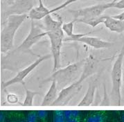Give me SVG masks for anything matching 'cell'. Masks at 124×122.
Listing matches in <instances>:
<instances>
[{
  "label": "cell",
  "instance_id": "obj_11",
  "mask_svg": "<svg viewBox=\"0 0 124 122\" xmlns=\"http://www.w3.org/2000/svg\"><path fill=\"white\" fill-rule=\"evenodd\" d=\"M90 33H86L83 36L80 37V38L76 40V42L83 43L87 44L89 47L96 49H108L112 47L114 44L112 42H110L108 41H105L97 37L94 36H89L88 35Z\"/></svg>",
  "mask_w": 124,
  "mask_h": 122
},
{
  "label": "cell",
  "instance_id": "obj_16",
  "mask_svg": "<svg viewBox=\"0 0 124 122\" xmlns=\"http://www.w3.org/2000/svg\"><path fill=\"white\" fill-rule=\"evenodd\" d=\"M105 17L106 15H101V16L96 17H80V18L74 20V21L75 22L83 23V24L89 25L90 26L94 28L100 24L104 23Z\"/></svg>",
  "mask_w": 124,
  "mask_h": 122
},
{
  "label": "cell",
  "instance_id": "obj_14",
  "mask_svg": "<svg viewBox=\"0 0 124 122\" xmlns=\"http://www.w3.org/2000/svg\"><path fill=\"white\" fill-rule=\"evenodd\" d=\"M96 88H97V79H95L94 81L89 82L86 94L83 100L79 103V106H89L93 102Z\"/></svg>",
  "mask_w": 124,
  "mask_h": 122
},
{
  "label": "cell",
  "instance_id": "obj_15",
  "mask_svg": "<svg viewBox=\"0 0 124 122\" xmlns=\"http://www.w3.org/2000/svg\"><path fill=\"white\" fill-rule=\"evenodd\" d=\"M51 86L45 95L42 105H50L51 103L54 104V103L56 101L57 98L58 96H57V92H58V87L56 82L53 81L51 82Z\"/></svg>",
  "mask_w": 124,
  "mask_h": 122
},
{
  "label": "cell",
  "instance_id": "obj_30",
  "mask_svg": "<svg viewBox=\"0 0 124 122\" xmlns=\"http://www.w3.org/2000/svg\"><path fill=\"white\" fill-rule=\"evenodd\" d=\"M121 120H122V122H124V114H123L122 117H121Z\"/></svg>",
  "mask_w": 124,
  "mask_h": 122
},
{
  "label": "cell",
  "instance_id": "obj_6",
  "mask_svg": "<svg viewBox=\"0 0 124 122\" xmlns=\"http://www.w3.org/2000/svg\"><path fill=\"white\" fill-rule=\"evenodd\" d=\"M51 57H52L51 54H46V55L42 56H40L38 58L35 60V62H33V63L31 64L30 65H29L28 67H26L24 69L20 71L18 73H17V75L15 76L13 78H12L10 80H8V81H7L2 83V85H1L2 87H4V88H7V87H9V86H11L13 85L17 84V83L22 84L24 87H25V78L31 72H33L40 63H42L43 61H45L46 60L51 58Z\"/></svg>",
  "mask_w": 124,
  "mask_h": 122
},
{
  "label": "cell",
  "instance_id": "obj_4",
  "mask_svg": "<svg viewBox=\"0 0 124 122\" xmlns=\"http://www.w3.org/2000/svg\"><path fill=\"white\" fill-rule=\"evenodd\" d=\"M46 35V32L45 30L42 29L39 25L36 24L34 20H31L29 34L24 41L15 49L14 53L18 52L20 54H29L35 56L31 50L32 47Z\"/></svg>",
  "mask_w": 124,
  "mask_h": 122
},
{
  "label": "cell",
  "instance_id": "obj_8",
  "mask_svg": "<svg viewBox=\"0 0 124 122\" xmlns=\"http://www.w3.org/2000/svg\"><path fill=\"white\" fill-rule=\"evenodd\" d=\"M34 5V0H15L14 3L6 9L4 16L6 18L13 15H27L35 8Z\"/></svg>",
  "mask_w": 124,
  "mask_h": 122
},
{
  "label": "cell",
  "instance_id": "obj_27",
  "mask_svg": "<svg viewBox=\"0 0 124 122\" xmlns=\"http://www.w3.org/2000/svg\"><path fill=\"white\" fill-rule=\"evenodd\" d=\"M14 1H15V0H6V2L8 3V5H12L13 3H14Z\"/></svg>",
  "mask_w": 124,
  "mask_h": 122
},
{
  "label": "cell",
  "instance_id": "obj_26",
  "mask_svg": "<svg viewBox=\"0 0 124 122\" xmlns=\"http://www.w3.org/2000/svg\"><path fill=\"white\" fill-rule=\"evenodd\" d=\"M66 122H80L78 117H72L66 119Z\"/></svg>",
  "mask_w": 124,
  "mask_h": 122
},
{
  "label": "cell",
  "instance_id": "obj_25",
  "mask_svg": "<svg viewBox=\"0 0 124 122\" xmlns=\"http://www.w3.org/2000/svg\"><path fill=\"white\" fill-rule=\"evenodd\" d=\"M112 17L114 18H116V19H118V20H124V11L119 13L118 15H112Z\"/></svg>",
  "mask_w": 124,
  "mask_h": 122
},
{
  "label": "cell",
  "instance_id": "obj_13",
  "mask_svg": "<svg viewBox=\"0 0 124 122\" xmlns=\"http://www.w3.org/2000/svg\"><path fill=\"white\" fill-rule=\"evenodd\" d=\"M58 19L55 20L51 17V15H48L43 19L45 31L46 32L54 31L62 28V26L64 22L62 21V19L61 18V17L58 15Z\"/></svg>",
  "mask_w": 124,
  "mask_h": 122
},
{
  "label": "cell",
  "instance_id": "obj_24",
  "mask_svg": "<svg viewBox=\"0 0 124 122\" xmlns=\"http://www.w3.org/2000/svg\"><path fill=\"white\" fill-rule=\"evenodd\" d=\"M63 112H64V116L66 119L73 117L72 116V110H65V111H63Z\"/></svg>",
  "mask_w": 124,
  "mask_h": 122
},
{
  "label": "cell",
  "instance_id": "obj_7",
  "mask_svg": "<svg viewBox=\"0 0 124 122\" xmlns=\"http://www.w3.org/2000/svg\"><path fill=\"white\" fill-rule=\"evenodd\" d=\"M111 8V4H100L94 6H91L78 10H69V12L74 17V20L80 17H96L103 15L107 9Z\"/></svg>",
  "mask_w": 124,
  "mask_h": 122
},
{
  "label": "cell",
  "instance_id": "obj_12",
  "mask_svg": "<svg viewBox=\"0 0 124 122\" xmlns=\"http://www.w3.org/2000/svg\"><path fill=\"white\" fill-rule=\"evenodd\" d=\"M107 29L114 33H122L124 32V20L114 18L112 16L106 15L104 23Z\"/></svg>",
  "mask_w": 124,
  "mask_h": 122
},
{
  "label": "cell",
  "instance_id": "obj_17",
  "mask_svg": "<svg viewBox=\"0 0 124 122\" xmlns=\"http://www.w3.org/2000/svg\"><path fill=\"white\" fill-rule=\"evenodd\" d=\"M25 90H26V98H25V100L24 101V106H31L33 104V101L35 96L36 94H38V92L29 90L26 88H25Z\"/></svg>",
  "mask_w": 124,
  "mask_h": 122
},
{
  "label": "cell",
  "instance_id": "obj_18",
  "mask_svg": "<svg viewBox=\"0 0 124 122\" xmlns=\"http://www.w3.org/2000/svg\"><path fill=\"white\" fill-rule=\"evenodd\" d=\"M53 122H66L64 112L62 110H55L54 114Z\"/></svg>",
  "mask_w": 124,
  "mask_h": 122
},
{
  "label": "cell",
  "instance_id": "obj_29",
  "mask_svg": "<svg viewBox=\"0 0 124 122\" xmlns=\"http://www.w3.org/2000/svg\"><path fill=\"white\" fill-rule=\"evenodd\" d=\"M0 119H1V122H3L4 121V119H5V117H4V115H3V114H2V113H1Z\"/></svg>",
  "mask_w": 124,
  "mask_h": 122
},
{
  "label": "cell",
  "instance_id": "obj_28",
  "mask_svg": "<svg viewBox=\"0 0 124 122\" xmlns=\"http://www.w3.org/2000/svg\"><path fill=\"white\" fill-rule=\"evenodd\" d=\"M122 87L124 88V66L123 68V77H122Z\"/></svg>",
  "mask_w": 124,
  "mask_h": 122
},
{
  "label": "cell",
  "instance_id": "obj_22",
  "mask_svg": "<svg viewBox=\"0 0 124 122\" xmlns=\"http://www.w3.org/2000/svg\"><path fill=\"white\" fill-rule=\"evenodd\" d=\"M7 100L9 103H14L17 102L18 98L17 97V95H15L14 94H8L7 95Z\"/></svg>",
  "mask_w": 124,
  "mask_h": 122
},
{
  "label": "cell",
  "instance_id": "obj_1",
  "mask_svg": "<svg viewBox=\"0 0 124 122\" xmlns=\"http://www.w3.org/2000/svg\"><path fill=\"white\" fill-rule=\"evenodd\" d=\"M84 63L85 60H82L70 64L64 68L58 69L54 72L49 77L42 81V83L54 81L56 82L58 89H62L67 88L79 79L83 72Z\"/></svg>",
  "mask_w": 124,
  "mask_h": 122
},
{
  "label": "cell",
  "instance_id": "obj_5",
  "mask_svg": "<svg viewBox=\"0 0 124 122\" xmlns=\"http://www.w3.org/2000/svg\"><path fill=\"white\" fill-rule=\"evenodd\" d=\"M46 35L49 37L51 43V52L54 60L53 71L55 72L60 67V54L65 38V33L61 28L54 31L46 32Z\"/></svg>",
  "mask_w": 124,
  "mask_h": 122
},
{
  "label": "cell",
  "instance_id": "obj_32",
  "mask_svg": "<svg viewBox=\"0 0 124 122\" xmlns=\"http://www.w3.org/2000/svg\"></svg>",
  "mask_w": 124,
  "mask_h": 122
},
{
  "label": "cell",
  "instance_id": "obj_3",
  "mask_svg": "<svg viewBox=\"0 0 124 122\" xmlns=\"http://www.w3.org/2000/svg\"><path fill=\"white\" fill-rule=\"evenodd\" d=\"M124 44L118 54L112 65L111 72L112 79V97L119 104L121 101V89L122 87V77L124 68Z\"/></svg>",
  "mask_w": 124,
  "mask_h": 122
},
{
  "label": "cell",
  "instance_id": "obj_19",
  "mask_svg": "<svg viewBox=\"0 0 124 122\" xmlns=\"http://www.w3.org/2000/svg\"><path fill=\"white\" fill-rule=\"evenodd\" d=\"M103 121L104 117L102 114H96L88 117L86 120V122H103Z\"/></svg>",
  "mask_w": 124,
  "mask_h": 122
},
{
  "label": "cell",
  "instance_id": "obj_31",
  "mask_svg": "<svg viewBox=\"0 0 124 122\" xmlns=\"http://www.w3.org/2000/svg\"><path fill=\"white\" fill-rule=\"evenodd\" d=\"M117 1H119V0H113V1H112V2H116Z\"/></svg>",
  "mask_w": 124,
  "mask_h": 122
},
{
  "label": "cell",
  "instance_id": "obj_9",
  "mask_svg": "<svg viewBox=\"0 0 124 122\" xmlns=\"http://www.w3.org/2000/svg\"><path fill=\"white\" fill-rule=\"evenodd\" d=\"M83 82L78 79L75 83L70 85V86L61 89L56 101L54 103V105L65 104L66 103L68 102L70 99H71L80 91V89L83 88Z\"/></svg>",
  "mask_w": 124,
  "mask_h": 122
},
{
  "label": "cell",
  "instance_id": "obj_21",
  "mask_svg": "<svg viewBox=\"0 0 124 122\" xmlns=\"http://www.w3.org/2000/svg\"><path fill=\"white\" fill-rule=\"evenodd\" d=\"M111 8L124 9V0H119L116 2H110Z\"/></svg>",
  "mask_w": 124,
  "mask_h": 122
},
{
  "label": "cell",
  "instance_id": "obj_23",
  "mask_svg": "<svg viewBox=\"0 0 124 122\" xmlns=\"http://www.w3.org/2000/svg\"><path fill=\"white\" fill-rule=\"evenodd\" d=\"M38 118L41 120H45L48 115V112L46 110H39L37 112Z\"/></svg>",
  "mask_w": 124,
  "mask_h": 122
},
{
  "label": "cell",
  "instance_id": "obj_10",
  "mask_svg": "<svg viewBox=\"0 0 124 122\" xmlns=\"http://www.w3.org/2000/svg\"><path fill=\"white\" fill-rule=\"evenodd\" d=\"M101 60L94 55L90 54L87 58L85 59V63L83 69V72L79 80L84 82L85 80L89 78L98 72Z\"/></svg>",
  "mask_w": 124,
  "mask_h": 122
},
{
  "label": "cell",
  "instance_id": "obj_20",
  "mask_svg": "<svg viewBox=\"0 0 124 122\" xmlns=\"http://www.w3.org/2000/svg\"><path fill=\"white\" fill-rule=\"evenodd\" d=\"M38 114L37 112L35 111H31L30 112L27 117H26V122H38Z\"/></svg>",
  "mask_w": 124,
  "mask_h": 122
},
{
  "label": "cell",
  "instance_id": "obj_2",
  "mask_svg": "<svg viewBox=\"0 0 124 122\" xmlns=\"http://www.w3.org/2000/svg\"><path fill=\"white\" fill-rule=\"evenodd\" d=\"M27 17V15H13L6 18L4 26L0 33V51L1 54H7L13 48L15 33Z\"/></svg>",
  "mask_w": 124,
  "mask_h": 122
}]
</instances>
